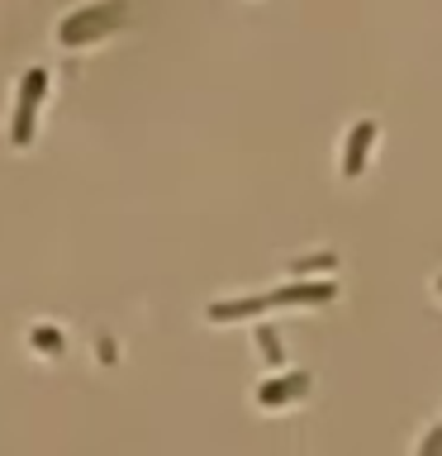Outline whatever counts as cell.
<instances>
[{
	"mask_svg": "<svg viewBox=\"0 0 442 456\" xmlns=\"http://www.w3.org/2000/svg\"><path fill=\"white\" fill-rule=\"evenodd\" d=\"M381 138V124L376 119H356L342 138V181H356L362 171L371 167V148Z\"/></svg>",
	"mask_w": 442,
	"mask_h": 456,
	"instance_id": "6da1fadb",
	"label": "cell"
},
{
	"mask_svg": "<svg viewBox=\"0 0 442 456\" xmlns=\"http://www.w3.org/2000/svg\"><path fill=\"white\" fill-rule=\"evenodd\" d=\"M119 20H124V5H114V0L100 5V10H81L77 20L62 24V43H95L110 24H119Z\"/></svg>",
	"mask_w": 442,
	"mask_h": 456,
	"instance_id": "7a4b0ae2",
	"label": "cell"
},
{
	"mask_svg": "<svg viewBox=\"0 0 442 456\" xmlns=\"http://www.w3.org/2000/svg\"><path fill=\"white\" fill-rule=\"evenodd\" d=\"M338 285L333 281H309V285H281V290L262 295V309H276V305H323L333 299Z\"/></svg>",
	"mask_w": 442,
	"mask_h": 456,
	"instance_id": "3957f363",
	"label": "cell"
},
{
	"mask_svg": "<svg viewBox=\"0 0 442 456\" xmlns=\"http://www.w3.org/2000/svg\"><path fill=\"white\" fill-rule=\"evenodd\" d=\"M305 395H309V376L305 370H291V376H281V380H266L262 390H257V404L281 409V404H295V399H305Z\"/></svg>",
	"mask_w": 442,
	"mask_h": 456,
	"instance_id": "277c9868",
	"label": "cell"
},
{
	"mask_svg": "<svg viewBox=\"0 0 442 456\" xmlns=\"http://www.w3.org/2000/svg\"><path fill=\"white\" fill-rule=\"evenodd\" d=\"M43 71H29L24 81V95H20V119H14V142H29V128H34V100L43 95Z\"/></svg>",
	"mask_w": 442,
	"mask_h": 456,
	"instance_id": "5b68a950",
	"label": "cell"
},
{
	"mask_svg": "<svg viewBox=\"0 0 442 456\" xmlns=\"http://www.w3.org/2000/svg\"><path fill=\"white\" fill-rule=\"evenodd\" d=\"M328 266H338V256H333V252H323V256H305V262H295L291 271H295V276H309V271H328Z\"/></svg>",
	"mask_w": 442,
	"mask_h": 456,
	"instance_id": "8992f818",
	"label": "cell"
},
{
	"mask_svg": "<svg viewBox=\"0 0 442 456\" xmlns=\"http://www.w3.org/2000/svg\"><path fill=\"white\" fill-rule=\"evenodd\" d=\"M419 456H442V423L433 428V433L419 437Z\"/></svg>",
	"mask_w": 442,
	"mask_h": 456,
	"instance_id": "52a82bcc",
	"label": "cell"
},
{
	"mask_svg": "<svg viewBox=\"0 0 442 456\" xmlns=\"http://www.w3.org/2000/svg\"><path fill=\"white\" fill-rule=\"evenodd\" d=\"M257 342H262L266 362H276V366H281V342H276V333H271V328H262V333H257Z\"/></svg>",
	"mask_w": 442,
	"mask_h": 456,
	"instance_id": "ba28073f",
	"label": "cell"
},
{
	"mask_svg": "<svg viewBox=\"0 0 442 456\" xmlns=\"http://www.w3.org/2000/svg\"><path fill=\"white\" fill-rule=\"evenodd\" d=\"M438 295H442V276H438Z\"/></svg>",
	"mask_w": 442,
	"mask_h": 456,
	"instance_id": "9c48e42d",
	"label": "cell"
}]
</instances>
